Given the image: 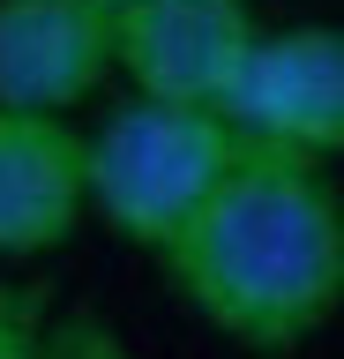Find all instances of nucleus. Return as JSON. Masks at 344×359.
I'll return each instance as SVG.
<instances>
[{
    "instance_id": "20e7f679",
    "label": "nucleus",
    "mask_w": 344,
    "mask_h": 359,
    "mask_svg": "<svg viewBox=\"0 0 344 359\" xmlns=\"http://www.w3.org/2000/svg\"><path fill=\"white\" fill-rule=\"evenodd\" d=\"M240 142H270L292 157H344V30L337 22H292L262 30L225 97Z\"/></svg>"
},
{
    "instance_id": "39448f33",
    "label": "nucleus",
    "mask_w": 344,
    "mask_h": 359,
    "mask_svg": "<svg viewBox=\"0 0 344 359\" xmlns=\"http://www.w3.org/2000/svg\"><path fill=\"white\" fill-rule=\"evenodd\" d=\"M113 75L105 0H0V105L75 112Z\"/></svg>"
},
{
    "instance_id": "1a4fd4ad",
    "label": "nucleus",
    "mask_w": 344,
    "mask_h": 359,
    "mask_svg": "<svg viewBox=\"0 0 344 359\" xmlns=\"http://www.w3.org/2000/svg\"><path fill=\"white\" fill-rule=\"evenodd\" d=\"M105 8H128V0H105Z\"/></svg>"
},
{
    "instance_id": "f03ea898",
    "label": "nucleus",
    "mask_w": 344,
    "mask_h": 359,
    "mask_svg": "<svg viewBox=\"0 0 344 359\" xmlns=\"http://www.w3.org/2000/svg\"><path fill=\"white\" fill-rule=\"evenodd\" d=\"M240 157V128L209 105H165V97H128L97 120L90 135V210L120 240L158 255L195 202L225 180Z\"/></svg>"
},
{
    "instance_id": "423d86ee",
    "label": "nucleus",
    "mask_w": 344,
    "mask_h": 359,
    "mask_svg": "<svg viewBox=\"0 0 344 359\" xmlns=\"http://www.w3.org/2000/svg\"><path fill=\"white\" fill-rule=\"evenodd\" d=\"M90 210V135L0 105V255H53Z\"/></svg>"
},
{
    "instance_id": "f257e3e1",
    "label": "nucleus",
    "mask_w": 344,
    "mask_h": 359,
    "mask_svg": "<svg viewBox=\"0 0 344 359\" xmlns=\"http://www.w3.org/2000/svg\"><path fill=\"white\" fill-rule=\"evenodd\" d=\"M158 262L217 337L284 359L344 307V195L315 157L240 142L225 180L158 247Z\"/></svg>"
},
{
    "instance_id": "6e6552de",
    "label": "nucleus",
    "mask_w": 344,
    "mask_h": 359,
    "mask_svg": "<svg viewBox=\"0 0 344 359\" xmlns=\"http://www.w3.org/2000/svg\"><path fill=\"white\" fill-rule=\"evenodd\" d=\"M46 337V299L30 285H0V359H38Z\"/></svg>"
},
{
    "instance_id": "0eeeda50",
    "label": "nucleus",
    "mask_w": 344,
    "mask_h": 359,
    "mask_svg": "<svg viewBox=\"0 0 344 359\" xmlns=\"http://www.w3.org/2000/svg\"><path fill=\"white\" fill-rule=\"evenodd\" d=\"M38 359H135V352L120 344L113 322H97V314H60V322H46V337H38Z\"/></svg>"
},
{
    "instance_id": "7ed1b4c3",
    "label": "nucleus",
    "mask_w": 344,
    "mask_h": 359,
    "mask_svg": "<svg viewBox=\"0 0 344 359\" xmlns=\"http://www.w3.org/2000/svg\"><path fill=\"white\" fill-rule=\"evenodd\" d=\"M262 22L247 0H128L113 8V67L135 97L225 112Z\"/></svg>"
}]
</instances>
